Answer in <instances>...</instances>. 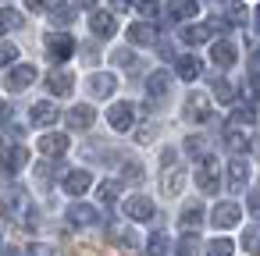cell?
I'll return each mask as SVG.
<instances>
[{"mask_svg":"<svg viewBox=\"0 0 260 256\" xmlns=\"http://www.w3.org/2000/svg\"><path fill=\"white\" fill-rule=\"evenodd\" d=\"M0 217H8V221H29V224H36V217L29 213V196H25V189H8L4 196H0Z\"/></svg>","mask_w":260,"mask_h":256,"instance_id":"obj_1","label":"cell"},{"mask_svg":"<svg viewBox=\"0 0 260 256\" xmlns=\"http://www.w3.org/2000/svg\"><path fill=\"white\" fill-rule=\"evenodd\" d=\"M196 185H200V192H207V196H214V192L221 189V174H217L214 157H200V167H196Z\"/></svg>","mask_w":260,"mask_h":256,"instance_id":"obj_2","label":"cell"},{"mask_svg":"<svg viewBox=\"0 0 260 256\" xmlns=\"http://www.w3.org/2000/svg\"><path fill=\"white\" fill-rule=\"evenodd\" d=\"M40 153L50 157V160L64 157V153H68V135H64V132H47V135H40Z\"/></svg>","mask_w":260,"mask_h":256,"instance_id":"obj_3","label":"cell"},{"mask_svg":"<svg viewBox=\"0 0 260 256\" xmlns=\"http://www.w3.org/2000/svg\"><path fill=\"white\" fill-rule=\"evenodd\" d=\"M239 217H242V206L239 203H217L214 213H210V224L214 228H235Z\"/></svg>","mask_w":260,"mask_h":256,"instance_id":"obj_4","label":"cell"},{"mask_svg":"<svg viewBox=\"0 0 260 256\" xmlns=\"http://www.w3.org/2000/svg\"><path fill=\"white\" fill-rule=\"evenodd\" d=\"M47 54H50L54 61H68V57L75 54V40L64 36V32H54V36H47Z\"/></svg>","mask_w":260,"mask_h":256,"instance_id":"obj_5","label":"cell"},{"mask_svg":"<svg viewBox=\"0 0 260 256\" xmlns=\"http://www.w3.org/2000/svg\"><path fill=\"white\" fill-rule=\"evenodd\" d=\"M32 82H36V68H32V64H18V68H11L8 79H4V86H8L11 93H22V89L32 86Z\"/></svg>","mask_w":260,"mask_h":256,"instance_id":"obj_6","label":"cell"},{"mask_svg":"<svg viewBox=\"0 0 260 256\" xmlns=\"http://www.w3.org/2000/svg\"><path fill=\"white\" fill-rule=\"evenodd\" d=\"M210 118V100L203 93H189L185 96V121H207Z\"/></svg>","mask_w":260,"mask_h":256,"instance_id":"obj_7","label":"cell"},{"mask_svg":"<svg viewBox=\"0 0 260 256\" xmlns=\"http://www.w3.org/2000/svg\"><path fill=\"white\" fill-rule=\"evenodd\" d=\"M107 121H111V128H114V132H128V128H132V121H136L132 103H114V107L107 111Z\"/></svg>","mask_w":260,"mask_h":256,"instance_id":"obj_8","label":"cell"},{"mask_svg":"<svg viewBox=\"0 0 260 256\" xmlns=\"http://www.w3.org/2000/svg\"><path fill=\"white\" fill-rule=\"evenodd\" d=\"M89 185H93V178H89V171H68L64 174V181H61V189L68 192V196H86L89 192Z\"/></svg>","mask_w":260,"mask_h":256,"instance_id":"obj_9","label":"cell"},{"mask_svg":"<svg viewBox=\"0 0 260 256\" xmlns=\"http://www.w3.org/2000/svg\"><path fill=\"white\" fill-rule=\"evenodd\" d=\"M96 221H100V213L93 206H86V203H72L68 206V224L72 228H93Z\"/></svg>","mask_w":260,"mask_h":256,"instance_id":"obj_10","label":"cell"},{"mask_svg":"<svg viewBox=\"0 0 260 256\" xmlns=\"http://www.w3.org/2000/svg\"><path fill=\"white\" fill-rule=\"evenodd\" d=\"M89 29H93L100 40H107V36L118 32V18H114L111 11H93V15H89Z\"/></svg>","mask_w":260,"mask_h":256,"instance_id":"obj_11","label":"cell"},{"mask_svg":"<svg viewBox=\"0 0 260 256\" xmlns=\"http://www.w3.org/2000/svg\"><path fill=\"white\" fill-rule=\"evenodd\" d=\"M93 121H96V111H93L89 103H79V107H72V111H68V125H72L75 132H89V128H93Z\"/></svg>","mask_w":260,"mask_h":256,"instance_id":"obj_12","label":"cell"},{"mask_svg":"<svg viewBox=\"0 0 260 256\" xmlns=\"http://www.w3.org/2000/svg\"><path fill=\"white\" fill-rule=\"evenodd\" d=\"M125 217H132V221H153V203L146 196H128L125 199Z\"/></svg>","mask_w":260,"mask_h":256,"instance_id":"obj_13","label":"cell"},{"mask_svg":"<svg viewBox=\"0 0 260 256\" xmlns=\"http://www.w3.org/2000/svg\"><path fill=\"white\" fill-rule=\"evenodd\" d=\"M235 57H239V50H235V43H228V40H217V43L210 47V61H214L217 68H232Z\"/></svg>","mask_w":260,"mask_h":256,"instance_id":"obj_14","label":"cell"},{"mask_svg":"<svg viewBox=\"0 0 260 256\" xmlns=\"http://www.w3.org/2000/svg\"><path fill=\"white\" fill-rule=\"evenodd\" d=\"M47 86H50L54 96H68L72 86H75V79H72V71H64V68H54V71L47 75Z\"/></svg>","mask_w":260,"mask_h":256,"instance_id":"obj_15","label":"cell"},{"mask_svg":"<svg viewBox=\"0 0 260 256\" xmlns=\"http://www.w3.org/2000/svg\"><path fill=\"white\" fill-rule=\"evenodd\" d=\"M246 181H249V164H246L242 157H232V160H228V189L239 192Z\"/></svg>","mask_w":260,"mask_h":256,"instance_id":"obj_16","label":"cell"},{"mask_svg":"<svg viewBox=\"0 0 260 256\" xmlns=\"http://www.w3.org/2000/svg\"><path fill=\"white\" fill-rule=\"evenodd\" d=\"M118 89V79L111 75V71H96V75H89V93L93 96H111Z\"/></svg>","mask_w":260,"mask_h":256,"instance_id":"obj_17","label":"cell"},{"mask_svg":"<svg viewBox=\"0 0 260 256\" xmlns=\"http://www.w3.org/2000/svg\"><path fill=\"white\" fill-rule=\"evenodd\" d=\"M128 40L136 47H150V43H157V29L150 22H136V25H128Z\"/></svg>","mask_w":260,"mask_h":256,"instance_id":"obj_18","label":"cell"},{"mask_svg":"<svg viewBox=\"0 0 260 256\" xmlns=\"http://www.w3.org/2000/svg\"><path fill=\"white\" fill-rule=\"evenodd\" d=\"M168 89H171V75H168L164 68H157V71L146 79V93H150L153 100H160V96H168Z\"/></svg>","mask_w":260,"mask_h":256,"instance_id":"obj_19","label":"cell"},{"mask_svg":"<svg viewBox=\"0 0 260 256\" xmlns=\"http://www.w3.org/2000/svg\"><path fill=\"white\" fill-rule=\"evenodd\" d=\"M182 185H185V171H182V167H175V164H168V167H164V185H160V189H164V196H178V192H182Z\"/></svg>","mask_w":260,"mask_h":256,"instance_id":"obj_20","label":"cell"},{"mask_svg":"<svg viewBox=\"0 0 260 256\" xmlns=\"http://www.w3.org/2000/svg\"><path fill=\"white\" fill-rule=\"evenodd\" d=\"M47 15H50V25H57V29H64V25L75 22V8L72 4H50Z\"/></svg>","mask_w":260,"mask_h":256,"instance_id":"obj_21","label":"cell"},{"mask_svg":"<svg viewBox=\"0 0 260 256\" xmlns=\"http://www.w3.org/2000/svg\"><path fill=\"white\" fill-rule=\"evenodd\" d=\"M29 118H32V125H40V128H43V125H54V121L61 118V111H57L54 103H36Z\"/></svg>","mask_w":260,"mask_h":256,"instance_id":"obj_22","label":"cell"},{"mask_svg":"<svg viewBox=\"0 0 260 256\" xmlns=\"http://www.w3.org/2000/svg\"><path fill=\"white\" fill-rule=\"evenodd\" d=\"M25 164H29V150H25V146H15V150H8V157H4V167H8V174L22 171Z\"/></svg>","mask_w":260,"mask_h":256,"instance_id":"obj_23","label":"cell"},{"mask_svg":"<svg viewBox=\"0 0 260 256\" xmlns=\"http://www.w3.org/2000/svg\"><path fill=\"white\" fill-rule=\"evenodd\" d=\"M25 25V18L15 11V8H4V11H0V32H18Z\"/></svg>","mask_w":260,"mask_h":256,"instance_id":"obj_24","label":"cell"},{"mask_svg":"<svg viewBox=\"0 0 260 256\" xmlns=\"http://www.w3.org/2000/svg\"><path fill=\"white\" fill-rule=\"evenodd\" d=\"M200 61L196 57H178V79H185V82H192V79H200Z\"/></svg>","mask_w":260,"mask_h":256,"instance_id":"obj_25","label":"cell"},{"mask_svg":"<svg viewBox=\"0 0 260 256\" xmlns=\"http://www.w3.org/2000/svg\"><path fill=\"white\" fill-rule=\"evenodd\" d=\"M168 11H171V18L182 22V18H192L200 8H196V0H171V8H168Z\"/></svg>","mask_w":260,"mask_h":256,"instance_id":"obj_26","label":"cell"},{"mask_svg":"<svg viewBox=\"0 0 260 256\" xmlns=\"http://www.w3.org/2000/svg\"><path fill=\"white\" fill-rule=\"evenodd\" d=\"M224 146H228L232 153H246V150H249V139H246L242 132H235V128H228V132H224Z\"/></svg>","mask_w":260,"mask_h":256,"instance_id":"obj_27","label":"cell"},{"mask_svg":"<svg viewBox=\"0 0 260 256\" xmlns=\"http://www.w3.org/2000/svg\"><path fill=\"white\" fill-rule=\"evenodd\" d=\"M200 224H203V206L200 203H189L182 210V228H200Z\"/></svg>","mask_w":260,"mask_h":256,"instance_id":"obj_28","label":"cell"},{"mask_svg":"<svg viewBox=\"0 0 260 256\" xmlns=\"http://www.w3.org/2000/svg\"><path fill=\"white\" fill-rule=\"evenodd\" d=\"M111 238H114V245H121V249H136V245H139L136 235H132L128 228H118V224L111 228Z\"/></svg>","mask_w":260,"mask_h":256,"instance_id":"obj_29","label":"cell"},{"mask_svg":"<svg viewBox=\"0 0 260 256\" xmlns=\"http://www.w3.org/2000/svg\"><path fill=\"white\" fill-rule=\"evenodd\" d=\"M207 36H210V29H207V25H189V29L182 32V40H185L189 47H200V43H203Z\"/></svg>","mask_w":260,"mask_h":256,"instance_id":"obj_30","label":"cell"},{"mask_svg":"<svg viewBox=\"0 0 260 256\" xmlns=\"http://www.w3.org/2000/svg\"><path fill=\"white\" fill-rule=\"evenodd\" d=\"M96 196H100V203H114V199L121 196V181H100Z\"/></svg>","mask_w":260,"mask_h":256,"instance_id":"obj_31","label":"cell"},{"mask_svg":"<svg viewBox=\"0 0 260 256\" xmlns=\"http://www.w3.org/2000/svg\"><path fill=\"white\" fill-rule=\"evenodd\" d=\"M242 249L246 252H260V224H253V228L242 231Z\"/></svg>","mask_w":260,"mask_h":256,"instance_id":"obj_32","label":"cell"},{"mask_svg":"<svg viewBox=\"0 0 260 256\" xmlns=\"http://www.w3.org/2000/svg\"><path fill=\"white\" fill-rule=\"evenodd\" d=\"M214 100H221V103H232V100H235V89H232V82L217 79V82H214Z\"/></svg>","mask_w":260,"mask_h":256,"instance_id":"obj_33","label":"cell"},{"mask_svg":"<svg viewBox=\"0 0 260 256\" xmlns=\"http://www.w3.org/2000/svg\"><path fill=\"white\" fill-rule=\"evenodd\" d=\"M256 121V111L253 107H235L232 111V125H253Z\"/></svg>","mask_w":260,"mask_h":256,"instance_id":"obj_34","label":"cell"},{"mask_svg":"<svg viewBox=\"0 0 260 256\" xmlns=\"http://www.w3.org/2000/svg\"><path fill=\"white\" fill-rule=\"evenodd\" d=\"M203 150H207L203 135H189V139H185V153H189V157H196V160H200V157H203Z\"/></svg>","mask_w":260,"mask_h":256,"instance_id":"obj_35","label":"cell"},{"mask_svg":"<svg viewBox=\"0 0 260 256\" xmlns=\"http://www.w3.org/2000/svg\"><path fill=\"white\" fill-rule=\"evenodd\" d=\"M111 61H114V64H121V68H136V54H132V50H125V47H121V50H114V54H111Z\"/></svg>","mask_w":260,"mask_h":256,"instance_id":"obj_36","label":"cell"},{"mask_svg":"<svg viewBox=\"0 0 260 256\" xmlns=\"http://www.w3.org/2000/svg\"><path fill=\"white\" fill-rule=\"evenodd\" d=\"M146 249H150V252H168V235H164V231H157V235H150V242H146Z\"/></svg>","mask_w":260,"mask_h":256,"instance_id":"obj_37","label":"cell"},{"mask_svg":"<svg viewBox=\"0 0 260 256\" xmlns=\"http://www.w3.org/2000/svg\"><path fill=\"white\" fill-rule=\"evenodd\" d=\"M196 238H200V235H196V231L189 228V235H185V238L178 242V252H196V249H200V242H196Z\"/></svg>","mask_w":260,"mask_h":256,"instance_id":"obj_38","label":"cell"},{"mask_svg":"<svg viewBox=\"0 0 260 256\" xmlns=\"http://www.w3.org/2000/svg\"><path fill=\"white\" fill-rule=\"evenodd\" d=\"M228 22H232V25H239V22H246V8L239 4V0H235V4H228Z\"/></svg>","mask_w":260,"mask_h":256,"instance_id":"obj_39","label":"cell"},{"mask_svg":"<svg viewBox=\"0 0 260 256\" xmlns=\"http://www.w3.org/2000/svg\"><path fill=\"white\" fill-rule=\"evenodd\" d=\"M207 249H210V252H217V256H228V252H232V249H235V245H232V242H228V238H214V242H210V245H207Z\"/></svg>","mask_w":260,"mask_h":256,"instance_id":"obj_40","label":"cell"},{"mask_svg":"<svg viewBox=\"0 0 260 256\" xmlns=\"http://www.w3.org/2000/svg\"><path fill=\"white\" fill-rule=\"evenodd\" d=\"M132 4H136V8H139L146 18H153V15L160 11V8H157V0H132Z\"/></svg>","mask_w":260,"mask_h":256,"instance_id":"obj_41","label":"cell"},{"mask_svg":"<svg viewBox=\"0 0 260 256\" xmlns=\"http://www.w3.org/2000/svg\"><path fill=\"white\" fill-rule=\"evenodd\" d=\"M18 57V47H11V43H4V47H0V68H4V64H11Z\"/></svg>","mask_w":260,"mask_h":256,"instance_id":"obj_42","label":"cell"},{"mask_svg":"<svg viewBox=\"0 0 260 256\" xmlns=\"http://www.w3.org/2000/svg\"><path fill=\"white\" fill-rule=\"evenodd\" d=\"M121 174H125V181H139V178H143V167H139V164H125Z\"/></svg>","mask_w":260,"mask_h":256,"instance_id":"obj_43","label":"cell"},{"mask_svg":"<svg viewBox=\"0 0 260 256\" xmlns=\"http://www.w3.org/2000/svg\"><path fill=\"white\" fill-rule=\"evenodd\" d=\"M54 171H57L54 164H40V167H36V178H40V181H47V178H54Z\"/></svg>","mask_w":260,"mask_h":256,"instance_id":"obj_44","label":"cell"},{"mask_svg":"<svg viewBox=\"0 0 260 256\" xmlns=\"http://www.w3.org/2000/svg\"><path fill=\"white\" fill-rule=\"evenodd\" d=\"M25 4H29V11H47L54 0H25Z\"/></svg>","mask_w":260,"mask_h":256,"instance_id":"obj_45","label":"cell"},{"mask_svg":"<svg viewBox=\"0 0 260 256\" xmlns=\"http://www.w3.org/2000/svg\"><path fill=\"white\" fill-rule=\"evenodd\" d=\"M249 213L260 217V192H249Z\"/></svg>","mask_w":260,"mask_h":256,"instance_id":"obj_46","label":"cell"},{"mask_svg":"<svg viewBox=\"0 0 260 256\" xmlns=\"http://www.w3.org/2000/svg\"><path fill=\"white\" fill-rule=\"evenodd\" d=\"M168 164H175V150H164V157H160V167H168Z\"/></svg>","mask_w":260,"mask_h":256,"instance_id":"obj_47","label":"cell"},{"mask_svg":"<svg viewBox=\"0 0 260 256\" xmlns=\"http://www.w3.org/2000/svg\"><path fill=\"white\" fill-rule=\"evenodd\" d=\"M253 25H256V32H260V8H256V15H253Z\"/></svg>","mask_w":260,"mask_h":256,"instance_id":"obj_48","label":"cell"},{"mask_svg":"<svg viewBox=\"0 0 260 256\" xmlns=\"http://www.w3.org/2000/svg\"><path fill=\"white\" fill-rule=\"evenodd\" d=\"M79 4H82V8H93V4H96V0H79Z\"/></svg>","mask_w":260,"mask_h":256,"instance_id":"obj_49","label":"cell"},{"mask_svg":"<svg viewBox=\"0 0 260 256\" xmlns=\"http://www.w3.org/2000/svg\"><path fill=\"white\" fill-rule=\"evenodd\" d=\"M4 114H8V107H4V100H0V118H4Z\"/></svg>","mask_w":260,"mask_h":256,"instance_id":"obj_50","label":"cell"}]
</instances>
